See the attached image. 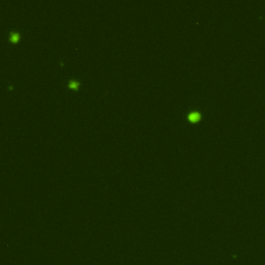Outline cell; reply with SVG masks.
I'll list each match as a JSON object with an SVG mask.
<instances>
[{
    "instance_id": "6da1fadb",
    "label": "cell",
    "mask_w": 265,
    "mask_h": 265,
    "mask_svg": "<svg viewBox=\"0 0 265 265\" xmlns=\"http://www.w3.org/2000/svg\"><path fill=\"white\" fill-rule=\"evenodd\" d=\"M198 118H200V114H199V113H193V114L190 115V120H195V119H198Z\"/></svg>"
},
{
    "instance_id": "7a4b0ae2",
    "label": "cell",
    "mask_w": 265,
    "mask_h": 265,
    "mask_svg": "<svg viewBox=\"0 0 265 265\" xmlns=\"http://www.w3.org/2000/svg\"><path fill=\"white\" fill-rule=\"evenodd\" d=\"M78 85H79V84H78L76 81H71V82H69V86L73 87V88H76V87H78Z\"/></svg>"
},
{
    "instance_id": "3957f363",
    "label": "cell",
    "mask_w": 265,
    "mask_h": 265,
    "mask_svg": "<svg viewBox=\"0 0 265 265\" xmlns=\"http://www.w3.org/2000/svg\"><path fill=\"white\" fill-rule=\"evenodd\" d=\"M11 40H13L14 41H18V38H19V34H16L15 32L14 33H11Z\"/></svg>"
}]
</instances>
